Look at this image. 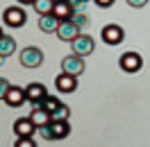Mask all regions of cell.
Returning <instances> with one entry per match:
<instances>
[{"label":"cell","mask_w":150,"mask_h":147,"mask_svg":"<svg viewBox=\"0 0 150 147\" xmlns=\"http://www.w3.org/2000/svg\"><path fill=\"white\" fill-rule=\"evenodd\" d=\"M21 64L25 66V68H39V66L43 64V52L39 50L37 46H28L21 50Z\"/></svg>","instance_id":"6da1fadb"},{"label":"cell","mask_w":150,"mask_h":147,"mask_svg":"<svg viewBox=\"0 0 150 147\" xmlns=\"http://www.w3.org/2000/svg\"><path fill=\"white\" fill-rule=\"evenodd\" d=\"M84 57H80V55H68V57H64L62 59V73H68V75H82L84 73Z\"/></svg>","instance_id":"7a4b0ae2"},{"label":"cell","mask_w":150,"mask_h":147,"mask_svg":"<svg viewBox=\"0 0 150 147\" xmlns=\"http://www.w3.org/2000/svg\"><path fill=\"white\" fill-rule=\"evenodd\" d=\"M2 20H5V25H9V27H23L25 25V9L23 7H7L5 14H2Z\"/></svg>","instance_id":"3957f363"},{"label":"cell","mask_w":150,"mask_h":147,"mask_svg":"<svg viewBox=\"0 0 150 147\" xmlns=\"http://www.w3.org/2000/svg\"><path fill=\"white\" fill-rule=\"evenodd\" d=\"M118 64H121V68L125 73H139L143 68V59H141L139 52H125V55H121Z\"/></svg>","instance_id":"277c9868"},{"label":"cell","mask_w":150,"mask_h":147,"mask_svg":"<svg viewBox=\"0 0 150 147\" xmlns=\"http://www.w3.org/2000/svg\"><path fill=\"white\" fill-rule=\"evenodd\" d=\"M123 38H125V32H123L121 25H105L103 27V41L107 43V46H118V43H123Z\"/></svg>","instance_id":"5b68a950"},{"label":"cell","mask_w":150,"mask_h":147,"mask_svg":"<svg viewBox=\"0 0 150 147\" xmlns=\"http://www.w3.org/2000/svg\"><path fill=\"white\" fill-rule=\"evenodd\" d=\"M93 50H96V43H93V38L89 36V34H80V36L73 41V52H75V55L89 57Z\"/></svg>","instance_id":"8992f818"},{"label":"cell","mask_w":150,"mask_h":147,"mask_svg":"<svg viewBox=\"0 0 150 147\" xmlns=\"http://www.w3.org/2000/svg\"><path fill=\"white\" fill-rule=\"evenodd\" d=\"M57 36L62 38V41H71V43H73L75 38L80 36V27H77V25H75L73 20H62V23H59V27H57V32H55Z\"/></svg>","instance_id":"52a82bcc"},{"label":"cell","mask_w":150,"mask_h":147,"mask_svg":"<svg viewBox=\"0 0 150 147\" xmlns=\"http://www.w3.org/2000/svg\"><path fill=\"white\" fill-rule=\"evenodd\" d=\"M55 88H57L59 93H73L75 88H77V77H75V75H68V73L57 75Z\"/></svg>","instance_id":"ba28073f"},{"label":"cell","mask_w":150,"mask_h":147,"mask_svg":"<svg viewBox=\"0 0 150 147\" xmlns=\"http://www.w3.org/2000/svg\"><path fill=\"white\" fill-rule=\"evenodd\" d=\"M28 100V93H25V88H21V86H9V91H7V95H5V102H7V106H21L23 102Z\"/></svg>","instance_id":"9c48e42d"},{"label":"cell","mask_w":150,"mask_h":147,"mask_svg":"<svg viewBox=\"0 0 150 147\" xmlns=\"http://www.w3.org/2000/svg\"><path fill=\"white\" fill-rule=\"evenodd\" d=\"M25 93H28V102L39 104V102L48 95V88L43 86V84H39V82H32V84H28V86H25Z\"/></svg>","instance_id":"30bf717a"},{"label":"cell","mask_w":150,"mask_h":147,"mask_svg":"<svg viewBox=\"0 0 150 147\" xmlns=\"http://www.w3.org/2000/svg\"><path fill=\"white\" fill-rule=\"evenodd\" d=\"M37 131V127H34V122L28 118H18L16 122H14V134H16V138H25V136H32Z\"/></svg>","instance_id":"8fae6325"},{"label":"cell","mask_w":150,"mask_h":147,"mask_svg":"<svg viewBox=\"0 0 150 147\" xmlns=\"http://www.w3.org/2000/svg\"><path fill=\"white\" fill-rule=\"evenodd\" d=\"M30 120L34 122V127H46V125H50V113H48L46 109H41L39 104H32V111H30Z\"/></svg>","instance_id":"7c38bea8"},{"label":"cell","mask_w":150,"mask_h":147,"mask_svg":"<svg viewBox=\"0 0 150 147\" xmlns=\"http://www.w3.org/2000/svg\"><path fill=\"white\" fill-rule=\"evenodd\" d=\"M50 129H52V136L55 140H62L71 134V125H68V120H50Z\"/></svg>","instance_id":"4fadbf2b"},{"label":"cell","mask_w":150,"mask_h":147,"mask_svg":"<svg viewBox=\"0 0 150 147\" xmlns=\"http://www.w3.org/2000/svg\"><path fill=\"white\" fill-rule=\"evenodd\" d=\"M59 23H62V20L57 18L55 14H46V16H41V18H39V29H41V32H46V34H50V32H57Z\"/></svg>","instance_id":"5bb4252c"},{"label":"cell","mask_w":150,"mask_h":147,"mask_svg":"<svg viewBox=\"0 0 150 147\" xmlns=\"http://www.w3.org/2000/svg\"><path fill=\"white\" fill-rule=\"evenodd\" d=\"M52 14H55L59 20H71V16H73L75 11H73V7L68 5V0H57V2H55V9H52Z\"/></svg>","instance_id":"9a60e30c"},{"label":"cell","mask_w":150,"mask_h":147,"mask_svg":"<svg viewBox=\"0 0 150 147\" xmlns=\"http://www.w3.org/2000/svg\"><path fill=\"white\" fill-rule=\"evenodd\" d=\"M16 52V38L11 36H0V57H11Z\"/></svg>","instance_id":"2e32d148"},{"label":"cell","mask_w":150,"mask_h":147,"mask_svg":"<svg viewBox=\"0 0 150 147\" xmlns=\"http://www.w3.org/2000/svg\"><path fill=\"white\" fill-rule=\"evenodd\" d=\"M39 106H41V109H46L48 113H50V118H52V113H55V111L62 106V100H59L57 95H46L43 100L39 102Z\"/></svg>","instance_id":"e0dca14e"},{"label":"cell","mask_w":150,"mask_h":147,"mask_svg":"<svg viewBox=\"0 0 150 147\" xmlns=\"http://www.w3.org/2000/svg\"><path fill=\"white\" fill-rule=\"evenodd\" d=\"M55 2L57 0H34V11H37L39 16H46V14H52V9H55Z\"/></svg>","instance_id":"ac0fdd59"},{"label":"cell","mask_w":150,"mask_h":147,"mask_svg":"<svg viewBox=\"0 0 150 147\" xmlns=\"http://www.w3.org/2000/svg\"><path fill=\"white\" fill-rule=\"evenodd\" d=\"M71 20H73L77 27H86L89 25V16H86L84 11H75L73 16H71Z\"/></svg>","instance_id":"d6986e66"},{"label":"cell","mask_w":150,"mask_h":147,"mask_svg":"<svg viewBox=\"0 0 150 147\" xmlns=\"http://www.w3.org/2000/svg\"><path fill=\"white\" fill-rule=\"evenodd\" d=\"M68 116H71V109H68L66 104H62V106L52 113V120H68Z\"/></svg>","instance_id":"ffe728a7"},{"label":"cell","mask_w":150,"mask_h":147,"mask_svg":"<svg viewBox=\"0 0 150 147\" xmlns=\"http://www.w3.org/2000/svg\"><path fill=\"white\" fill-rule=\"evenodd\" d=\"M14 147H37V143L32 140V136H25V138H16Z\"/></svg>","instance_id":"44dd1931"},{"label":"cell","mask_w":150,"mask_h":147,"mask_svg":"<svg viewBox=\"0 0 150 147\" xmlns=\"http://www.w3.org/2000/svg\"><path fill=\"white\" fill-rule=\"evenodd\" d=\"M39 136L43 138V140H55V136H52V129H50V125H46V127H39Z\"/></svg>","instance_id":"7402d4cb"},{"label":"cell","mask_w":150,"mask_h":147,"mask_svg":"<svg viewBox=\"0 0 150 147\" xmlns=\"http://www.w3.org/2000/svg\"><path fill=\"white\" fill-rule=\"evenodd\" d=\"M68 5L73 7V11H84V7H86V0H68Z\"/></svg>","instance_id":"603a6c76"},{"label":"cell","mask_w":150,"mask_h":147,"mask_svg":"<svg viewBox=\"0 0 150 147\" xmlns=\"http://www.w3.org/2000/svg\"><path fill=\"white\" fill-rule=\"evenodd\" d=\"M11 84L5 79V77H0V100H5V95H7V91H9Z\"/></svg>","instance_id":"cb8c5ba5"},{"label":"cell","mask_w":150,"mask_h":147,"mask_svg":"<svg viewBox=\"0 0 150 147\" xmlns=\"http://www.w3.org/2000/svg\"><path fill=\"white\" fill-rule=\"evenodd\" d=\"M98 7H103V9H107V7H112L114 5V0H93Z\"/></svg>","instance_id":"d4e9b609"},{"label":"cell","mask_w":150,"mask_h":147,"mask_svg":"<svg viewBox=\"0 0 150 147\" xmlns=\"http://www.w3.org/2000/svg\"><path fill=\"white\" fill-rule=\"evenodd\" d=\"M146 2H148V0H127V5H130V7H143Z\"/></svg>","instance_id":"484cf974"},{"label":"cell","mask_w":150,"mask_h":147,"mask_svg":"<svg viewBox=\"0 0 150 147\" xmlns=\"http://www.w3.org/2000/svg\"><path fill=\"white\" fill-rule=\"evenodd\" d=\"M21 5H34V0H18Z\"/></svg>","instance_id":"4316f807"},{"label":"cell","mask_w":150,"mask_h":147,"mask_svg":"<svg viewBox=\"0 0 150 147\" xmlns=\"http://www.w3.org/2000/svg\"><path fill=\"white\" fill-rule=\"evenodd\" d=\"M2 64H5V57H0V66H2Z\"/></svg>","instance_id":"83f0119b"},{"label":"cell","mask_w":150,"mask_h":147,"mask_svg":"<svg viewBox=\"0 0 150 147\" xmlns=\"http://www.w3.org/2000/svg\"><path fill=\"white\" fill-rule=\"evenodd\" d=\"M0 36H2V29H0Z\"/></svg>","instance_id":"f1b7e54d"},{"label":"cell","mask_w":150,"mask_h":147,"mask_svg":"<svg viewBox=\"0 0 150 147\" xmlns=\"http://www.w3.org/2000/svg\"><path fill=\"white\" fill-rule=\"evenodd\" d=\"M86 2H89V0H86Z\"/></svg>","instance_id":"f546056e"}]
</instances>
